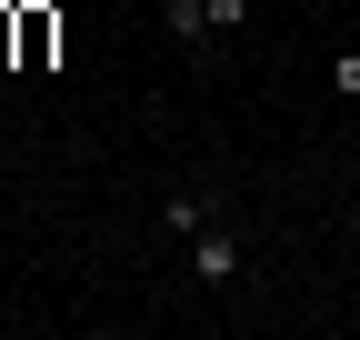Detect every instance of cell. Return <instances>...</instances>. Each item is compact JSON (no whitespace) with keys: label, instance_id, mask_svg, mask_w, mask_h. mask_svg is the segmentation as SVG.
I'll return each mask as SVG.
<instances>
[{"label":"cell","instance_id":"1","mask_svg":"<svg viewBox=\"0 0 360 340\" xmlns=\"http://www.w3.org/2000/svg\"><path fill=\"white\" fill-rule=\"evenodd\" d=\"M191 270H200L210 290H231V280H240V240H231V230H191Z\"/></svg>","mask_w":360,"mask_h":340},{"label":"cell","instance_id":"6","mask_svg":"<svg viewBox=\"0 0 360 340\" xmlns=\"http://www.w3.org/2000/svg\"><path fill=\"white\" fill-rule=\"evenodd\" d=\"M250 20V0H210V30H240Z\"/></svg>","mask_w":360,"mask_h":340},{"label":"cell","instance_id":"2","mask_svg":"<svg viewBox=\"0 0 360 340\" xmlns=\"http://www.w3.org/2000/svg\"><path fill=\"white\" fill-rule=\"evenodd\" d=\"M160 20H170V40L200 51V40H210V0H160Z\"/></svg>","mask_w":360,"mask_h":340},{"label":"cell","instance_id":"4","mask_svg":"<svg viewBox=\"0 0 360 340\" xmlns=\"http://www.w3.org/2000/svg\"><path fill=\"white\" fill-rule=\"evenodd\" d=\"M160 221H170V230H200L210 210H200V190H170V200H160Z\"/></svg>","mask_w":360,"mask_h":340},{"label":"cell","instance_id":"3","mask_svg":"<svg viewBox=\"0 0 360 340\" xmlns=\"http://www.w3.org/2000/svg\"><path fill=\"white\" fill-rule=\"evenodd\" d=\"M51 40H60L51 11H20V60H51Z\"/></svg>","mask_w":360,"mask_h":340},{"label":"cell","instance_id":"5","mask_svg":"<svg viewBox=\"0 0 360 340\" xmlns=\"http://www.w3.org/2000/svg\"><path fill=\"white\" fill-rule=\"evenodd\" d=\"M330 91H340V100H360V51H340V60H330Z\"/></svg>","mask_w":360,"mask_h":340}]
</instances>
